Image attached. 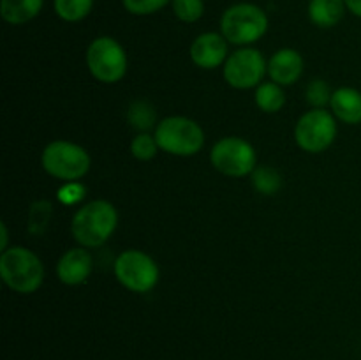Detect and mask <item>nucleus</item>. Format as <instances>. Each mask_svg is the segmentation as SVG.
<instances>
[{"instance_id":"9b49d317","label":"nucleus","mask_w":361,"mask_h":360,"mask_svg":"<svg viewBox=\"0 0 361 360\" xmlns=\"http://www.w3.org/2000/svg\"><path fill=\"white\" fill-rule=\"evenodd\" d=\"M228 41L217 32H204L190 44V60L201 69H215L228 60Z\"/></svg>"},{"instance_id":"bb28decb","label":"nucleus","mask_w":361,"mask_h":360,"mask_svg":"<svg viewBox=\"0 0 361 360\" xmlns=\"http://www.w3.org/2000/svg\"><path fill=\"white\" fill-rule=\"evenodd\" d=\"M345 2V7H348V11H351L355 16L361 18V0H344Z\"/></svg>"},{"instance_id":"412c9836","label":"nucleus","mask_w":361,"mask_h":360,"mask_svg":"<svg viewBox=\"0 0 361 360\" xmlns=\"http://www.w3.org/2000/svg\"><path fill=\"white\" fill-rule=\"evenodd\" d=\"M175 16L183 23H196L204 13L203 0H171Z\"/></svg>"},{"instance_id":"20e7f679","label":"nucleus","mask_w":361,"mask_h":360,"mask_svg":"<svg viewBox=\"0 0 361 360\" xmlns=\"http://www.w3.org/2000/svg\"><path fill=\"white\" fill-rule=\"evenodd\" d=\"M154 136L161 150L178 157L196 155L204 145V133L200 124L180 115L161 120Z\"/></svg>"},{"instance_id":"423d86ee","label":"nucleus","mask_w":361,"mask_h":360,"mask_svg":"<svg viewBox=\"0 0 361 360\" xmlns=\"http://www.w3.org/2000/svg\"><path fill=\"white\" fill-rule=\"evenodd\" d=\"M87 67L101 83H118L127 74V53L116 39L101 35L87 49Z\"/></svg>"},{"instance_id":"ddd939ff","label":"nucleus","mask_w":361,"mask_h":360,"mask_svg":"<svg viewBox=\"0 0 361 360\" xmlns=\"http://www.w3.org/2000/svg\"><path fill=\"white\" fill-rule=\"evenodd\" d=\"M303 73V56L293 48H282L268 60V76L281 87H288L300 80Z\"/></svg>"},{"instance_id":"1a4fd4ad","label":"nucleus","mask_w":361,"mask_h":360,"mask_svg":"<svg viewBox=\"0 0 361 360\" xmlns=\"http://www.w3.org/2000/svg\"><path fill=\"white\" fill-rule=\"evenodd\" d=\"M337 136V122L334 113L314 108L300 116L295 127V140L302 150L310 154L324 152Z\"/></svg>"},{"instance_id":"393cba45","label":"nucleus","mask_w":361,"mask_h":360,"mask_svg":"<svg viewBox=\"0 0 361 360\" xmlns=\"http://www.w3.org/2000/svg\"><path fill=\"white\" fill-rule=\"evenodd\" d=\"M85 193H87V187L81 186L78 180L76 182H66V186H62L59 189V200L63 205H74L83 200Z\"/></svg>"},{"instance_id":"f3484780","label":"nucleus","mask_w":361,"mask_h":360,"mask_svg":"<svg viewBox=\"0 0 361 360\" xmlns=\"http://www.w3.org/2000/svg\"><path fill=\"white\" fill-rule=\"evenodd\" d=\"M254 99H256L257 108L264 113H277L286 104L284 90L275 81H263L261 85H257Z\"/></svg>"},{"instance_id":"4be33fe9","label":"nucleus","mask_w":361,"mask_h":360,"mask_svg":"<svg viewBox=\"0 0 361 360\" xmlns=\"http://www.w3.org/2000/svg\"><path fill=\"white\" fill-rule=\"evenodd\" d=\"M159 145L155 136L148 133H140L134 136L130 141V154L137 159V161H150L157 155Z\"/></svg>"},{"instance_id":"a211bd4d","label":"nucleus","mask_w":361,"mask_h":360,"mask_svg":"<svg viewBox=\"0 0 361 360\" xmlns=\"http://www.w3.org/2000/svg\"><path fill=\"white\" fill-rule=\"evenodd\" d=\"M250 179L254 189L264 196H274L282 187V175L271 166H256V169L250 173Z\"/></svg>"},{"instance_id":"dca6fc26","label":"nucleus","mask_w":361,"mask_h":360,"mask_svg":"<svg viewBox=\"0 0 361 360\" xmlns=\"http://www.w3.org/2000/svg\"><path fill=\"white\" fill-rule=\"evenodd\" d=\"M44 0H2L0 14L9 25H23L34 20L42 9Z\"/></svg>"},{"instance_id":"0eeeda50","label":"nucleus","mask_w":361,"mask_h":360,"mask_svg":"<svg viewBox=\"0 0 361 360\" xmlns=\"http://www.w3.org/2000/svg\"><path fill=\"white\" fill-rule=\"evenodd\" d=\"M115 277L133 293H148L159 282V267L150 254L137 249H127L116 256Z\"/></svg>"},{"instance_id":"9d476101","label":"nucleus","mask_w":361,"mask_h":360,"mask_svg":"<svg viewBox=\"0 0 361 360\" xmlns=\"http://www.w3.org/2000/svg\"><path fill=\"white\" fill-rule=\"evenodd\" d=\"M268 73V62L259 49L240 48L228 56L222 66V74L229 87L249 90L263 83Z\"/></svg>"},{"instance_id":"6ab92c4d","label":"nucleus","mask_w":361,"mask_h":360,"mask_svg":"<svg viewBox=\"0 0 361 360\" xmlns=\"http://www.w3.org/2000/svg\"><path fill=\"white\" fill-rule=\"evenodd\" d=\"M53 7L60 20L76 23L90 14L94 0H53Z\"/></svg>"},{"instance_id":"39448f33","label":"nucleus","mask_w":361,"mask_h":360,"mask_svg":"<svg viewBox=\"0 0 361 360\" xmlns=\"http://www.w3.org/2000/svg\"><path fill=\"white\" fill-rule=\"evenodd\" d=\"M90 155L81 145L67 140H56L46 145L41 164L48 175L63 182H76L90 169Z\"/></svg>"},{"instance_id":"7ed1b4c3","label":"nucleus","mask_w":361,"mask_h":360,"mask_svg":"<svg viewBox=\"0 0 361 360\" xmlns=\"http://www.w3.org/2000/svg\"><path fill=\"white\" fill-rule=\"evenodd\" d=\"M267 32V13L254 4H235V6L228 7L221 16V34L231 44H252V42L259 41Z\"/></svg>"},{"instance_id":"f8f14e48","label":"nucleus","mask_w":361,"mask_h":360,"mask_svg":"<svg viewBox=\"0 0 361 360\" xmlns=\"http://www.w3.org/2000/svg\"><path fill=\"white\" fill-rule=\"evenodd\" d=\"M94 260L87 247H73L60 256L56 263V275L67 286H78L90 277Z\"/></svg>"},{"instance_id":"2eb2a0df","label":"nucleus","mask_w":361,"mask_h":360,"mask_svg":"<svg viewBox=\"0 0 361 360\" xmlns=\"http://www.w3.org/2000/svg\"><path fill=\"white\" fill-rule=\"evenodd\" d=\"M345 9L344 0H310L309 18L317 27L330 28L344 18Z\"/></svg>"},{"instance_id":"4468645a","label":"nucleus","mask_w":361,"mask_h":360,"mask_svg":"<svg viewBox=\"0 0 361 360\" xmlns=\"http://www.w3.org/2000/svg\"><path fill=\"white\" fill-rule=\"evenodd\" d=\"M331 113L349 126L361 124V92L353 87H341L331 94Z\"/></svg>"},{"instance_id":"6e6552de","label":"nucleus","mask_w":361,"mask_h":360,"mask_svg":"<svg viewBox=\"0 0 361 360\" xmlns=\"http://www.w3.org/2000/svg\"><path fill=\"white\" fill-rule=\"evenodd\" d=\"M210 161L222 175L240 179L256 169V150L247 140L238 136H228L219 140L212 147Z\"/></svg>"},{"instance_id":"a878e982","label":"nucleus","mask_w":361,"mask_h":360,"mask_svg":"<svg viewBox=\"0 0 361 360\" xmlns=\"http://www.w3.org/2000/svg\"><path fill=\"white\" fill-rule=\"evenodd\" d=\"M0 249H2V253L4 251H7L9 249V247H7V240H9V233H7V226H6V222H0Z\"/></svg>"},{"instance_id":"5701e85b","label":"nucleus","mask_w":361,"mask_h":360,"mask_svg":"<svg viewBox=\"0 0 361 360\" xmlns=\"http://www.w3.org/2000/svg\"><path fill=\"white\" fill-rule=\"evenodd\" d=\"M171 0H122V6L127 13L136 16H148L157 11L164 9Z\"/></svg>"},{"instance_id":"aec40b11","label":"nucleus","mask_w":361,"mask_h":360,"mask_svg":"<svg viewBox=\"0 0 361 360\" xmlns=\"http://www.w3.org/2000/svg\"><path fill=\"white\" fill-rule=\"evenodd\" d=\"M127 119L134 129H137L140 133H147L148 129L154 127L157 113L148 101H134L127 109Z\"/></svg>"},{"instance_id":"f257e3e1","label":"nucleus","mask_w":361,"mask_h":360,"mask_svg":"<svg viewBox=\"0 0 361 360\" xmlns=\"http://www.w3.org/2000/svg\"><path fill=\"white\" fill-rule=\"evenodd\" d=\"M118 214L113 203L94 200L78 208L71 221V233L81 247H99L115 233Z\"/></svg>"},{"instance_id":"b1692460","label":"nucleus","mask_w":361,"mask_h":360,"mask_svg":"<svg viewBox=\"0 0 361 360\" xmlns=\"http://www.w3.org/2000/svg\"><path fill=\"white\" fill-rule=\"evenodd\" d=\"M331 94L334 92L330 90V87L323 80H314L307 87V102L312 104L314 108H324L326 104H330Z\"/></svg>"},{"instance_id":"f03ea898","label":"nucleus","mask_w":361,"mask_h":360,"mask_svg":"<svg viewBox=\"0 0 361 360\" xmlns=\"http://www.w3.org/2000/svg\"><path fill=\"white\" fill-rule=\"evenodd\" d=\"M0 275L4 284L14 293L30 295L44 281V267L35 253L21 246L9 247L0 256Z\"/></svg>"}]
</instances>
